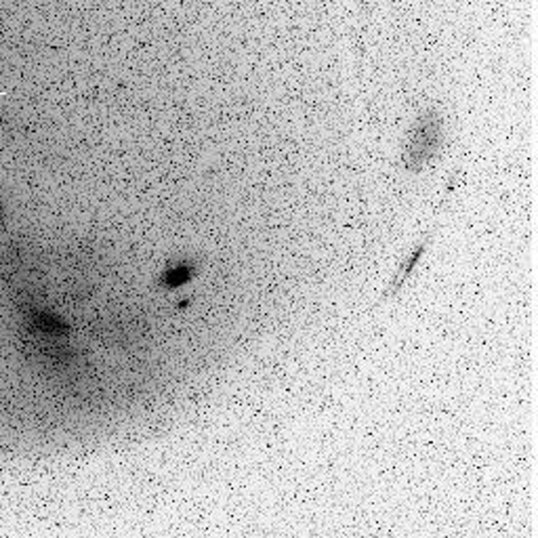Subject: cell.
Returning <instances> with one entry per match:
<instances>
[{
    "mask_svg": "<svg viewBox=\"0 0 538 538\" xmlns=\"http://www.w3.org/2000/svg\"><path fill=\"white\" fill-rule=\"evenodd\" d=\"M438 124L436 120H423L419 124V130L410 137L408 147H406V162L410 166H423L433 154L438 145Z\"/></svg>",
    "mask_w": 538,
    "mask_h": 538,
    "instance_id": "1",
    "label": "cell"
},
{
    "mask_svg": "<svg viewBox=\"0 0 538 538\" xmlns=\"http://www.w3.org/2000/svg\"><path fill=\"white\" fill-rule=\"evenodd\" d=\"M423 250H425V244H419L412 253H410V257L400 265V269L396 271V276H394V280H391V288L387 290V295H394L396 290H400L402 286H404V282L408 280V276L415 271V265H417V261H419V257L423 255Z\"/></svg>",
    "mask_w": 538,
    "mask_h": 538,
    "instance_id": "2",
    "label": "cell"
},
{
    "mask_svg": "<svg viewBox=\"0 0 538 538\" xmlns=\"http://www.w3.org/2000/svg\"><path fill=\"white\" fill-rule=\"evenodd\" d=\"M187 278H189V269H187V267H185V269L179 267V269L166 274V282H168L170 286H181L183 282H187Z\"/></svg>",
    "mask_w": 538,
    "mask_h": 538,
    "instance_id": "3",
    "label": "cell"
}]
</instances>
